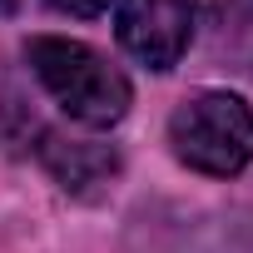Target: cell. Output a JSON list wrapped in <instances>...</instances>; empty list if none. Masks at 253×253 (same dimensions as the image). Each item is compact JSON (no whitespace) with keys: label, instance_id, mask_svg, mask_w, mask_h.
Masks as SVG:
<instances>
[{"label":"cell","instance_id":"obj_4","mask_svg":"<svg viewBox=\"0 0 253 253\" xmlns=\"http://www.w3.org/2000/svg\"><path fill=\"white\" fill-rule=\"evenodd\" d=\"M40 159H45V169H50L65 189H75V194H84L89 184H104V179L119 169V154H114V149H104V144H80V139H60V134H40Z\"/></svg>","mask_w":253,"mask_h":253},{"label":"cell","instance_id":"obj_1","mask_svg":"<svg viewBox=\"0 0 253 253\" xmlns=\"http://www.w3.org/2000/svg\"><path fill=\"white\" fill-rule=\"evenodd\" d=\"M30 70L50 89V99L84 129H114L129 114V80L119 65H109L94 45L65 40V35H35L30 40Z\"/></svg>","mask_w":253,"mask_h":253},{"label":"cell","instance_id":"obj_3","mask_svg":"<svg viewBox=\"0 0 253 253\" xmlns=\"http://www.w3.org/2000/svg\"><path fill=\"white\" fill-rule=\"evenodd\" d=\"M199 0H119V45L149 70H174L194 40Z\"/></svg>","mask_w":253,"mask_h":253},{"label":"cell","instance_id":"obj_6","mask_svg":"<svg viewBox=\"0 0 253 253\" xmlns=\"http://www.w3.org/2000/svg\"><path fill=\"white\" fill-rule=\"evenodd\" d=\"M15 10V0H0V15H10Z\"/></svg>","mask_w":253,"mask_h":253},{"label":"cell","instance_id":"obj_5","mask_svg":"<svg viewBox=\"0 0 253 253\" xmlns=\"http://www.w3.org/2000/svg\"><path fill=\"white\" fill-rule=\"evenodd\" d=\"M55 10H65V15H80V20H94V15H104L109 10V0H50Z\"/></svg>","mask_w":253,"mask_h":253},{"label":"cell","instance_id":"obj_2","mask_svg":"<svg viewBox=\"0 0 253 253\" xmlns=\"http://www.w3.org/2000/svg\"><path fill=\"white\" fill-rule=\"evenodd\" d=\"M169 149L209 179H233L253 164V109L228 89H199L169 114Z\"/></svg>","mask_w":253,"mask_h":253}]
</instances>
